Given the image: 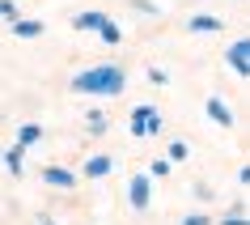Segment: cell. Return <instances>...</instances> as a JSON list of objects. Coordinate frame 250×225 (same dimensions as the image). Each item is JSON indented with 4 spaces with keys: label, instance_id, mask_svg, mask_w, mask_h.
Returning <instances> with one entry per match:
<instances>
[{
    "label": "cell",
    "instance_id": "cell-1",
    "mask_svg": "<svg viewBox=\"0 0 250 225\" xmlns=\"http://www.w3.org/2000/svg\"><path fill=\"white\" fill-rule=\"evenodd\" d=\"M81 90H119V72H89L77 81Z\"/></svg>",
    "mask_w": 250,
    "mask_h": 225
}]
</instances>
